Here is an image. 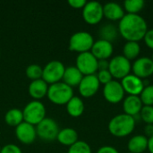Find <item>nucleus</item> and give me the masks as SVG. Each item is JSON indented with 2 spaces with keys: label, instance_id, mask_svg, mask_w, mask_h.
<instances>
[{
  "label": "nucleus",
  "instance_id": "25",
  "mask_svg": "<svg viewBox=\"0 0 153 153\" xmlns=\"http://www.w3.org/2000/svg\"><path fill=\"white\" fill-rule=\"evenodd\" d=\"M100 39H104L109 42H113L119 35L117 27L113 23H107L100 29Z\"/></svg>",
  "mask_w": 153,
  "mask_h": 153
},
{
  "label": "nucleus",
  "instance_id": "28",
  "mask_svg": "<svg viewBox=\"0 0 153 153\" xmlns=\"http://www.w3.org/2000/svg\"><path fill=\"white\" fill-rule=\"evenodd\" d=\"M42 73H43V68L37 64L30 65L29 66H27L25 70V74L30 81L42 79Z\"/></svg>",
  "mask_w": 153,
  "mask_h": 153
},
{
  "label": "nucleus",
  "instance_id": "10",
  "mask_svg": "<svg viewBox=\"0 0 153 153\" xmlns=\"http://www.w3.org/2000/svg\"><path fill=\"white\" fill-rule=\"evenodd\" d=\"M104 17L103 5L97 1L87 2L82 8V18L84 22L90 25L100 23Z\"/></svg>",
  "mask_w": 153,
  "mask_h": 153
},
{
  "label": "nucleus",
  "instance_id": "15",
  "mask_svg": "<svg viewBox=\"0 0 153 153\" xmlns=\"http://www.w3.org/2000/svg\"><path fill=\"white\" fill-rule=\"evenodd\" d=\"M15 135L18 141L22 144H31L37 138L36 127L23 121L22 124L15 127Z\"/></svg>",
  "mask_w": 153,
  "mask_h": 153
},
{
  "label": "nucleus",
  "instance_id": "30",
  "mask_svg": "<svg viewBox=\"0 0 153 153\" xmlns=\"http://www.w3.org/2000/svg\"><path fill=\"white\" fill-rule=\"evenodd\" d=\"M67 153H92L91 148L84 141H78L69 147Z\"/></svg>",
  "mask_w": 153,
  "mask_h": 153
},
{
  "label": "nucleus",
  "instance_id": "13",
  "mask_svg": "<svg viewBox=\"0 0 153 153\" xmlns=\"http://www.w3.org/2000/svg\"><path fill=\"white\" fill-rule=\"evenodd\" d=\"M133 74L141 79H147L153 74V61L151 57H138L132 65Z\"/></svg>",
  "mask_w": 153,
  "mask_h": 153
},
{
  "label": "nucleus",
  "instance_id": "22",
  "mask_svg": "<svg viewBox=\"0 0 153 153\" xmlns=\"http://www.w3.org/2000/svg\"><path fill=\"white\" fill-rule=\"evenodd\" d=\"M56 140L58 143L64 146L70 147L73 144H74L76 142H78V133L76 130L71 127H66L64 129H61L57 134Z\"/></svg>",
  "mask_w": 153,
  "mask_h": 153
},
{
  "label": "nucleus",
  "instance_id": "4",
  "mask_svg": "<svg viewBox=\"0 0 153 153\" xmlns=\"http://www.w3.org/2000/svg\"><path fill=\"white\" fill-rule=\"evenodd\" d=\"M22 114L23 121L35 126L46 118V108L41 101L32 100L24 107Z\"/></svg>",
  "mask_w": 153,
  "mask_h": 153
},
{
  "label": "nucleus",
  "instance_id": "19",
  "mask_svg": "<svg viewBox=\"0 0 153 153\" xmlns=\"http://www.w3.org/2000/svg\"><path fill=\"white\" fill-rule=\"evenodd\" d=\"M104 17L109 21H120L125 15L126 12L123 6L115 2H109L103 5Z\"/></svg>",
  "mask_w": 153,
  "mask_h": 153
},
{
  "label": "nucleus",
  "instance_id": "31",
  "mask_svg": "<svg viewBox=\"0 0 153 153\" xmlns=\"http://www.w3.org/2000/svg\"><path fill=\"white\" fill-rule=\"evenodd\" d=\"M139 116L146 125H153V106H143Z\"/></svg>",
  "mask_w": 153,
  "mask_h": 153
},
{
  "label": "nucleus",
  "instance_id": "1",
  "mask_svg": "<svg viewBox=\"0 0 153 153\" xmlns=\"http://www.w3.org/2000/svg\"><path fill=\"white\" fill-rule=\"evenodd\" d=\"M117 29L119 35L126 41L139 42L148 31V24L140 14L126 13L119 21Z\"/></svg>",
  "mask_w": 153,
  "mask_h": 153
},
{
  "label": "nucleus",
  "instance_id": "16",
  "mask_svg": "<svg viewBox=\"0 0 153 153\" xmlns=\"http://www.w3.org/2000/svg\"><path fill=\"white\" fill-rule=\"evenodd\" d=\"M91 52L98 60H108L113 55L114 47L111 42L100 39L94 42Z\"/></svg>",
  "mask_w": 153,
  "mask_h": 153
},
{
  "label": "nucleus",
  "instance_id": "40",
  "mask_svg": "<svg viewBox=\"0 0 153 153\" xmlns=\"http://www.w3.org/2000/svg\"><path fill=\"white\" fill-rule=\"evenodd\" d=\"M151 58H152V60L153 61V53H152V57H151Z\"/></svg>",
  "mask_w": 153,
  "mask_h": 153
},
{
  "label": "nucleus",
  "instance_id": "7",
  "mask_svg": "<svg viewBox=\"0 0 153 153\" xmlns=\"http://www.w3.org/2000/svg\"><path fill=\"white\" fill-rule=\"evenodd\" d=\"M65 67L64 64L58 60H52L43 67L42 79L48 84H54L62 82Z\"/></svg>",
  "mask_w": 153,
  "mask_h": 153
},
{
  "label": "nucleus",
  "instance_id": "34",
  "mask_svg": "<svg viewBox=\"0 0 153 153\" xmlns=\"http://www.w3.org/2000/svg\"><path fill=\"white\" fill-rule=\"evenodd\" d=\"M143 41L149 48L153 50V29L148 30L143 38Z\"/></svg>",
  "mask_w": 153,
  "mask_h": 153
},
{
  "label": "nucleus",
  "instance_id": "6",
  "mask_svg": "<svg viewBox=\"0 0 153 153\" xmlns=\"http://www.w3.org/2000/svg\"><path fill=\"white\" fill-rule=\"evenodd\" d=\"M108 71L114 80H122L132 72L131 61L126 59L123 55L116 56L109 61Z\"/></svg>",
  "mask_w": 153,
  "mask_h": 153
},
{
  "label": "nucleus",
  "instance_id": "17",
  "mask_svg": "<svg viewBox=\"0 0 153 153\" xmlns=\"http://www.w3.org/2000/svg\"><path fill=\"white\" fill-rule=\"evenodd\" d=\"M143 105L139 96H129L127 95L123 100V110L124 113L135 117L139 116Z\"/></svg>",
  "mask_w": 153,
  "mask_h": 153
},
{
  "label": "nucleus",
  "instance_id": "12",
  "mask_svg": "<svg viewBox=\"0 0 153 153\" xmlns=\"http://www.w3.org/2000/svg\"><path fill=\"white\" fill-rule=\"evenodd\" d=\"M120 82L125 92L129 96H140L145 87L144 81L133 74L123 78Z\"/></svg>",
  "mask_w": 153,
  "mask_h": 153
},
{
  "label": "nucleus",
  "instance_id": "5",
  "mask_svg": "<svg viewBox=\"0 0 153 153\" xmlns=\"http://www.w3.org/2000/svg\"><path fill=\"white\" fill-rule=\"evenodd\" d=\"M95 40L92 35L87 31H77L74 33L69 39V50L79 54L89 52Z\"/></svg>",
  "mask_w": 153,
  "mask_h": 153
},
{
  "label": "nucleus",
  "instance_id": "29",
  "mask_svg": "<svg viewBox=\"0 0 153 153\" xmlns=\"http://www.w3.org/2000/svg\"><path fill=\"white\" fill-rule=\"evenodd\" d=\"M139 97L143 106H153V85H146Z\"/></svg>",
  "mask_w": 153,
  "mask_h": 153
},
{
  "label": "nucleus",
  "instance_id": "18",
  "mask_svg": "<svg viewBox=\"0 0 153 153\" xmlns=\"http://www.w3.org/2000/svg\"><path fill=\"white\" fill-rule=\"evenodd\" d=\"M48 87V84L43 79H39L30 82L28 87V91L34 100H39L47 96Z\"/></svg>",
  "mask_w": 153,
  "mask_h": 153
},
{
  "label": "nucleus",
  "instance_id": "9",
  "mask_svg": "<svg viewBox=\"0 0 153 153\" xmlns=\"http://www.w3.org/2000/svg\"><path fill=\"white\" fill-rule=\"evenodd\" d=\"M75 66L83 76L96 74L98 72V59L91 54V51L82 53L76 57Z\"/></svg>",
  "mask_w": 153,
  "mask_h": 153
},
{
  "label": "nucleus",
  "instance_id": "35",
  "mask_svg": "<svg viewBox=\"0 0 153 153\" xmlns=\"http://www.w3.org/2000/svg\"><path fill=\"white\" fill-rule=\"evenodd\" d=\"M85 0H69L68 4L74 9H82L86 4Z\"/></svg>",
  "mask_w": 153,
  "mask_h": 153
},
{
  "label": "nucleus",
  "instance_id": "11",
  "mask_svg": "<svg viewBox=\"0 0 153 153\" xmlns=\"http://www.w3.org/2000/svg\"><path fill=\"white\" fill-rule=\"evenodd\" d=\"M126 92L121 85V82L117 80H112L108 84L104 85L103 96L104 99L111 104H117L124 100Z\"/></svg>",
  "mask_w": 153,
  "mask_h": 153
},
{
  "label": "nucleus",
  "instance_id": "24",
  "mask_svg": "<svg viewBox=\"0 0 153 153\" xmlns=\"http://www.w3.org/2000/svg\"><path fill=\"white\" fill-rule=\"evenodd\" d=\"M141 53V46L139 42L126 41L123 47V56L129 61L136 60Z\"/></svg>",
  "mask_w": 153,
  "mask_h": 153
},
{
  "label": "nucleus",
  "instance_id": "36",
  "mask_svg": "<svg viewBox=\"0 0 153 153\" xmlns=\"http://www.w3.org/2000/svg\"><path fill=\"white\" fill-rule=\"evenodd\" d=\"M97 153H119L118 151L113 147V146H108V145H106V146H102L100 147Z\"/></svg>",
  "mask_w": 153,
  "mask_h": 153
},
{
  "label": "nucleus",
  "instance_id": "20",
  "mask_svg": "<svg viewBox=\"0 0 153 153\" xmlns=\"http://www.w3.org/2000/svg\"><path fill=\"white\" fill-rule=\"evenodd\" d=\"M127 149L131 153H143L148 150V138L144 134H137L130 138Z\"/></svg>",
  "mask_w": 153,
  "mask_h": 153
},
{
  "label": "nucleus",
  "instance_id": "27",
  "mask_svg": "<svg viewBox=\"0 0 153 153\" xmlns=\"http://www.w3.org/2000/svg\"><path fill=\"white\" fill-rule=\"evenodd\" d=\"M143 0H126L124 2L123 8L128 14H138L144 7Z\"/></svg>",
  "mask_w": 153,
  "mask_h": 153
},
{
  "label": "nucleus",
  "instance_id": "41",
  "mask_svg": "<svg viewBox=\"0 0 153 153\" xmlns=\"http://www.w3.org/2000/svg\"><path fill=\"white\" fill-rule=\"evenodd\" d=\"M0 56H1V52H0Z\"/></svg>",
  "mask_w": 153,
  "mask_h": 153
},
{
  "label": "nucleus",
  "instance_id": "21",
  "mask_svg": "<svg viewBox=\"0 0 153 153\" xmlns=\"http://www.w3.org/2000/svg\"><path fill=\"white\" fill-rule=\"evenodd\" d=\"M82 77V74L77 69L76 66H69L66 67L65 70L62 82L67 84L68 86L74 88L80 84Z\"/></svg>",
  "mask_w": 153,
  "mask_h": 153
},
{
  "label": "nucleus",
  "instance_id": "43",
  "mask_svg": "<svg viewBox=\"0 0 153 153\" xmlns=\"http://www.w3.org/2000/svg\"><path fill=\"white\" fill-rule=\"evenodd\" d=\"M128 153H131V152H128Z\"/></svg>",
  "mask_w": 153,
  "mask_h": 153
},
{
  "label": "nucleus",
  "instance_id": "14",
  "mask_svg": "<svg viewBox=\"0 0 153 153\" xmlns=\"http://www.w3.org/2000/svg\"><path fill=\"white\" fill-rule=\"evenodd\" d=\"M100 86V83L96 74L85 75L82 77L80 84L78 85V90L82 97L91 98L98 92Z\"/></svg>",
  "mask_w": 153,
  "mask_h": 153
},
{
  "label": "nucleus",
  "instance_id": "38",
  "mask_svg": "<svg viewBox=\"0 0 153 153\" xmlns=\"http://www.w3.org/2000/svg\"><path fill=\"white\" fill-rule=\"evenodd\" d=\"M144 135L149 139L153 136V125H146L144 127Z\"/></svg>",
  "mask_w": 153,
  "mask_h": 153
},
{
  "label": "nucleus",
  "instance_id": "42",
  "mask_svg": "<svg viewBox=\"0 0 153 153\" xmlns=\"http://www.w3.org/2000/svg\"><path fill=\"white\" fill-rule=\"evenodd\" d=\"M0 152H1V148H0Z\"/></svg>",
  "mask_w": 153,
  "mask_h": 153
},
{
  "label": "nucleus",
  "instance_id": "23",
  "mask_svg": "<svg viewBox=\"0 0 153 153\" xmlns=\"http://www.w3.org/2000/svg\"><path fill=\"white\" fill-rule=\"evenodd\" d=\"M84 109L85 106L82 100L77 96H74L66 104V111L72 117H81L83 114Z\"/></svg>",
  "mask_w": 153,
  "mask_h": 153
},
{
  "label": "nucleus",
  "instance_id": "2",
  "mask_svg": "<svg viewBox=\"0 0 153 153\" xmlns=\"http://www.w3.org/2000/svg\"><path fill=\"white\" fill-rule=\"evenodd\" d=\"M136 126L134 117L125 113L114 117L108 125V132L115 137L124 138L130 135Z\"/></svg>",
  "mask_w": 153,
  "mask_h": 153
},
{
  "label": "nucleus",
  "instance_id": "37",
  "mask_svg": "<svg viewBox=\"0 0 153 153\" xmlns=\"http://www.w3.org/2000/svg\"><path fill=\"white\" fill-rule=\"evenodd\" d=\"M109 61L108 60H98V71L108 70Z\"/></svg>",
  "mask_w": 153,
  "mask_h": 153
},
{
  "label": "nucleus",
  "instance_id": "8",
  "mask_svg": "<svg viewBox=\"0 0 153 153\" xmlns=\"http://www.w3.org/2000/svg\"><path fill=\"white\" fill-rule=\"evenodd\" d=\"M59 131L60 129L57 123L49 117H46L36 126L37 137L46 142L56 140Z\"/></svg>",
  "mask_w": 153,
  "mask_h": 153
},
{
  "label": "nucleus",
  "instance_id": "32",
  "mask_svg": "<svg viewBox=\"0 0 153 153\" xmlns=\"http://www.w3.org/2000/svg\"><path fill=\"white\" fill-rule=\"evenodd\" d=\"M96 75H97V78H98L100 83V84H103V85H106L108 82H110L112 80H114L108 70L98 71L97 74H96Z\"/></svg>",
  "mask_w": 153,
  "mask_h": 153
},
{
  "label": "nucleus",
  "instance_id": "26",
  "mask_svg": "<svg viewBox=\"0 0 153 153\" xmlns=\"http://www.w3.org/2000/svg\"><path fill=\"white\" fill-rule=\"evenodd\" d=\"M4 122L10 126L16 127L23 122L22 110L19 108H11L4 115Z\"/></svg>",
  "mask_w": 153,
  "mask_h": 153
},
{
  "label": "nucleus",
  "instance_id": "39",
  "mask_svg": "<svg viewBox=\"0 0 153 153\" xmlns=\"http://www.w3.org/2000/svg\"><path fill=\"white\" fill-rule=\"evenodd\" d=\"M148 151L150 153H153V136L148 139Z\"/></svg>",
  "mask_w": 153,
  "mask_h": 153
},
{
  "label": "nucleus",
  "instance_id": "3",
  "mask_svg": "<svg viewBox=\"0 0 153 153\" xmlns=\"http://www.w3.org/2000/svg\"><path fill=\"white\" fill-rule=\"evenodd\" d=\"M48 99L56 105H66L67 102L74 97V90L63 82L51 84L48 87Z\"/></svg>",
  "mask_w": 153,
  "mask_h": 153
},
{
  "label": "nucleus",
  "instance_id": "33",
  "mask_svg": "<svg viewBox=\"0 0 153 153\" xmlns=\"http://www.w3.org/2000/svg\"><path fill=\"white\" fill-rule=\"evenodd\" d=\"M0 153H22L21 149L13 143H8L6 145H4V147L1 148V152Z\"/></svg>",
  "mask_w": 153,
  "mask_h": 153
}]
</instances>
